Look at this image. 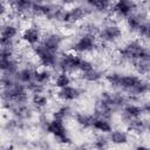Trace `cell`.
Returning <instances> with one entry per match:
<instances>
[{"label": "cell", "instance_id": "cell-16", "mask_svg": "<svg viewBox=\"0 0 150 150\" xmlns=\"http://www.w3.org/2000/svg\"><path fill=\"white\" fill-rule=\"evenodd\" d=\"M91 129L95 130L97 134H109L112 130V123L109 118L95 116V120L93 122Z\"/></svg>", "mask_w": 150, "mask_h": 150}, {"label": "cell", "instance_id": "cell-9", "mask_svg": "<svg viewBox=\"0 0 150 150\" xmlns=\"http://www.w3.org/2000/svg\"><path fill=\"white\" fill-rule=\"evenodd\" d=\"M82 91L77 86L69 84L56 91V97L62 102H74L80 98Z\"/></svg>", "mask_w": 150, "mask_h": 150}, {"label": "cell", "instance_id": "cell-19", "mask_svg": "<svg viewBox=\"0 0 150 150\" xmlns=\"http://www.w3.org/2000/svg\"><path fill=\"white\" fill-rule=\"evenodd\" d=\"M134 64V69L136 70L137 75L139 76H144L146 77L149 71H150V56H146V57H142V59H138V60H135L134 62H131Z\"/></svg>", "mask_w": 150, "mask_h": 150}, {"label": "cell", "instance_id": "cell-2", "mask_svg": "<svg viewBox=\"0 0 150 150\" xmlns=\"http://www.w3.org/2000/svg\"><path fill=\"white\" fill-rule=\"evenodd\" d=\"M81 54H77L73 50H69L67 53H63L59 55L56 68L57 71H64L71 75V77L75 74H79V66L81 62Z\"/></svg>", "mask_w": 150, "mask_h": 150}, {"label": "cell", "instance_id": "cell-3", "mask_svg": "<svg viewBox=\"0 0 150 150\" xmlns=\"http://www.w3.org/2000/svg\"><path fill=\"white\" fill-rule=\"evenodd\" d=\"M43 130L52 135L57 143L60 144H70L71 143V139L70 137L68 136V132H67V128L64 125V122L63 121H60V120H55V118H50L47 121Z\"/></svg>", "mask_w": 150, "mask_h": 150}, {"label": "cell", "instance_id": "cell-28", "mask_svg": "<svg viewBox=\"0 0 150 150\" xmlns=\"http://www.w3.org/2000/svg\"><path fill=\"white\" fill-rule=\"evenodd\" d=\"M79 0H61V4L62 6H73V5H76Z\"/></svg>", "mask_w": 150, "mask_h": 150}, {"label": "cell", "instance_id": "cell-21", "mask_svg": "<svg viewBox=\"0 0 150 150\" xmlns=\"http://www.w3.org/2000/svg\"><path fill=\"white\" fill-rule=\"evenodd\" d=\"M71 82H73L71 75L68 74V73H64V71H57L53 76V84L57 89H61L63 87H67V86L71 84Z\"/></svg>", "mask_w": 150, "mask_h": 150}, {"label": "cell", "instance_id": "cell-27", "mask_svg": "<svg viewBox=\"0 0 150 150\" xmlns=\"http://www.w3.org/2000/svg\"><path fill=\"white\" fill-rule=\"evenodd\" d=\"M8 14V4L6 0H0V19L2 20Z\"/></svg>", "mask_w": 150, "mask_h": 150}, {"label": "cell", "instance_id": "cell-14", "mask_svg": "<svg viewBox=\"0 0 150 150\" xmlns=\"http://www.w3.org/2000/svg\"><path fill=\"white\" fill-rule=\"evenodd\" d=\"M34 70H35V68L30 67V66L19 67V69L14 74V77H15L16 82L26 86V84L30 83L32 81H34Z\"/></svg>", "mask_w": 150, "mask_h": 150}, {"label": "cell", "instance_id": "cell-8", "mask_svg": "<svg viewBox=\"0 0 150 150\" xmlns=\"http://www.w3.org/2000/svg\"><path fill=\"white\" fill-rule=\"evenodd\" d=\"M21 40L27 45V46H35L39 42H41L42 39V32L40 30V28L38 26L34 25H29L27 27H25L22 29V32L20 33Z\"/></svg>", "mask_w": 150, "mask_h": 150}, {"label": "cell", "instance_id": "cell-25", "mask_svg": "<svg viewBox=\"0 0 150 150\" xmlns=\"http://www.w3.org/2000/svg\"><path fill=\"white\" fill-rule=\"evenodd\" d=\"M93 146L96 149H103L109 146V139L105 134H97L93 139Z\"/></svg>", "mask_w": 150, "mask_h": 150}, {"label": "cell", "instance_id": "cell-20", "mask_svg": "<svg viewBox=\"0 0 150 150\" xmlns=\"http://www.w3.org/2000/svg\"><path fill=\"white\" fill-rule=\"evenodd\" d=\"M30 105L36 110H42L48 105L49 97L45 93H35L30 94Z\"/></svg>", "mask_w": 150, "mask_h": 150}, {"label": "cell", "instance_id": "cell-5", "mask_svg": "<svg viewBox=\"0 0 150 150\" xmlns=\"http://www.w3.org/2000/svg\"><path fill=\"white\" fill-rule=\"evenodd\" d=\"M122 35H123L122 27L116 22L108 21L102 28H100L97 38L100 39L101 42L108 45V43H115L116 41L122 39Z\"/></svg>", "mask_w": 150, "mask_h": 150}, {"label": "cell", "instance_id": "cell-26", "mask_svg": "<svg viewBox=\"0 0 150 150\" xmlns=\"http://www.w3.org/2000/svg\"><path fill=\"white\" fill-rule=\"evenodd\" d=\"M93 67H94V63L90 60H88L86 57H82L81 59V62H80V66H79V74L80 73H84V71L91 69Z\"/></svg>", "mask_w": 150, "mask_h": 150}, {"label": "cell", "instance_id": "cell-18", "mask_svg": "<svg viewBox=\"0 0 150 150\" xmlns=\"http://www.w3.org/2000/svg\"><path fill=\"white\" fill-rule=\"evenodd\" d=\"M114 0H86L84 5L90 7L94 12L98 13H109L110 7Z\"/></svg>", "mask_w": 150, "mask_h": 150}, {"label": "cell", "instance_id": "cell-12", "mask_svg": "<svg viewBox=\"0 0 150 150\" xmlns=\"http://www.w3.org/2000/svg\"><path fill=\"white\" fill-rule=\"evenodd\" d=\"M11 7L13 12L19 16H32L30 11L33 7V0H12Z\"/></svg>", "mask_w": 150, "mask_h": 150}, {"label": "cell", "instance_id": "cell-17", "mask_svg": "<svg viewBox=\"0 0 150 150\" xmlns=\"http://www.w3.org/2000/svg\"><path fill=\"white\" fill-rule=\"evenodd\" d=\"M79 77L82 81L88 82V83H97L104 77V73L94 66L91 69H89V70H87L84 73H80Z\"/></svg>", "mask_w": 150, "mask_h": 150}, {"label": "cell", "instance_id": "cell-15", "mask_svg": "<svg viewBox=\"0 0 150 150\" xmlns=\"http://www.w3.org/2000/svg\"><path fill=\"white\" fill-rule=\"evenodd\" d=\"M109 143H112L115 145H124L130 139V134L121 130V129H112L109 134H107Z\"/></svg>", "mask_w": 150, "mask_h": 150}, {"label": "cell", "instance_id": "cell-7", "mask_svg": "<svg viewBox=\"0 0 150 150\" xmlns=\"http://www.w3.org/2000/svg\"><path fill=\"white\" fill-rule=\"evenodd\" d=\"M63 42H64V36L59 32L57 33L56 32H49L47 34H42L41 43L53 53L59 54Z\"/></svg>", "mask_w": 150, "mask_h": 150}, {"label": "cell", "instance_id": "cell-22", "mask_svg": "<svg viewBox=\"0 0 150 150\" xmlns=\"http://www.w3.org/2000/svg\"><path fill=\"white\" fill-rule=\"evenodd\" d=\"M74 120L80 127L84 129H91L93 122L95 120V115L88 112H76L74 114Z\"/></svg>", "mask_w": 150, "mask_h": 150}, {"label": "cell", "instance_id": "cell-23", "mask_svg": "<svg viewBox=\"0 0 150 150\" xmlns=\"http://www.w3.org/2000/svg\"><path fill=\"white\" fill-rule=\"evenodd\" d=\"M73 114H74V112H73L71 108H70L68 104H62V105L57 107V108L53 111L52 118L60 120V121H63V122H64V121L68 120Z\"/></svg>", "mask_w": 150, "mask_h": 150}, {"label": "cell", "instance_id": "cell-4", "mask_svg": "<svg viewBox=\"0 0 150 150\" xmlns=\"http://www.w3.org/2000/svg\"><path fill=\"white\" fill-rule=\"evenodd\" d=\"M32 53H33V55L36 57V60L39 61V63H40L42 67L50 68V69H53V70L56 68L59 54L50 52V50L47 49L41 42H39V43L35 45V46H32Z\"/></svg>", "mask_w": 150, "mask_h": 150}, {"label": "cell", "instance_id": "cell-6", "mask_svg": "<svg viewBox=\"0 0 150 150\" xmlns=\"http://www.w3.org/2000/svg\"><path fill=\"white\" fill-rule=\"evenodd\" d=\"M96 46H97L96 36L87 33H81V35L70 45L71 47L70 50L77 54H88L96 50Z\"/></svg>", "mask_w": 150, "mask_h": 150}, {"label": "cell", "instance_id": "cell-13", "mask_svg": "<svg viewBox=\"0 0 150 150\" xmlns=\"http://www.w3.org/2000/svg\"><path fill=\"white\" fill-rule=\"evenodd\" d=\"M53 76H54V70L50 68L40 66V68H35L34 70V82L42 84L45 87H47V84H49L53 81Z\"/></svg>", "mask_w": 150, "mask_h": 150}, {"label": "cell", "instance_id": "cell-10", "mask_svg": "<svg viewBox=\"0 0 150 150\" xmlns=\"http://www.w3.org/2000/svg\"><path fill=\"white\" fill-rule=\"evenodd\" d=\"M142 76L139 75H135V74H122L120 82H118V88L117 90H121L122 93H124L125 95H128L134 88L135 86L141 81Z\"/></svg>", "mask_w": 150, "mask_h": 150}, {"label": "cell", "instance_id": "cell-1", "mask_svg": "<svg viewBox=\"0 0 150 150\" xmlns=\"http://www.w3.org/2000/svg\"><path fill=\"white\" fill-rule=\"evenodd\" d=\"M149 56L148 49V40L135 39L127 42L122 48L118 50V57L122 61L134 62L135 60Z\"/></svg>", "mask_w": 150, "mask_h": 150}, {"label": "cell", "instance_id": "cell-11", "mask_svg": "<svg viewBox=\"0 0 150 150\" xmlns=\"http://www.w3.org/2000/svg\"><path fill=\"white\" fill-rule=\"evenodd\" d=\"M20 34L19 27L13 21L4 22L0 28V40H7V41H15L16 36Z\"/></svg>", "mask_w": 150, "mask_h": 150}, {"label": "cell", "instance_id": "cell-24", "mask_svg": "<svg viewBox=\"0 0 150 150\" xmlns=\"http://www.w3.org/2000/svg\"><path fill=\"white\" fill-rule=\"evenodd\" d=\"M121 73H118V71H115V70H112V71H109V73H107V74H104V80H105V82L112 88V89H115V90H117V88H118V82H120V79H121Z\"/></svg>", "mask_w": 150, "mask_h": 150}]
</instances>
